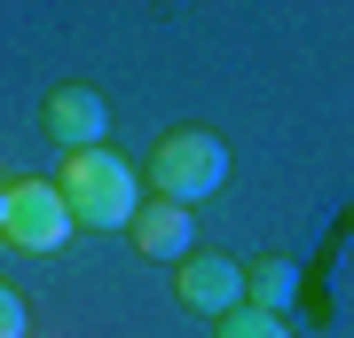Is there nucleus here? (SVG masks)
<instances>
[{"label": "nucleus", "mask_w": 354, "mask_h": 338, "mask_svg": "<svg viewBox=\"0 0 354 338\" xmlns=\"http://www.w3.org/2000/svg\"><path fill=\"white\" fill-rule=\"evenodd\" d=\"M213 338H291V330H283V314H268V307H236Z\"/></svg>", "instance_id": "obj_8"}, {"label": "nucleus", "mask_w": 354, "mask_h": 338, "mask_svg": "<svg viewBox=\"0 0 354 338\" xmlns=\"http://www.w3.org/2000/svg\"><path fill=\"white\" fill-rule=\"evenodd\" d=\"M142 181H150V197H165V205H205V197H221V181H228V142L213 126H174L150 150Z\"/></svg>", "instance_id": "obj_2"}, {"label": "nucleus", "mask_w": 354, "mask_h": 338, "mask_svg": "<svg viewBox=\"0 0 354 338\" xmlns=\"http://www.w3.org/2000/svg\"><path fill=\"white\" fill-rule=\"evenodd\" d=\"M291 291H299V260H283V252H276V260H260V267H252V307L283 314Z\"/></svg>", "instance_id": "obj_7"}, {"label": "nucleus", "mask_w": 354, "mask_h": 338, "mask_svg": "<svg viewBox=\"0 0 354 338\" xmlns=\"http://www.w3.org/2000/svg\"><path fill=\"white\" fill-rule=\"evenodd\" d=\"M127 244L142 252V260L181 267V260H197V220H189V205H165V197H150V205H142V220L127 228Z\"/></svg>", "instance_id": "obj_6"}, {"label": "nucleus", "mask_w": 354, "mask_h": 338, "mask_svg": "<svg viewBox=\"0 0 354 338\" xmlns=\"http://www.w3.org/2000/svg\"><path fill=\"white\" fill-rule=\"evenodd\" d=\"M55 189H64V205H71L79 228H134V220H142V173H134L118 150H79V158H64Z\"/></svg>", "instance_id": "obj_1"}, {"label": "nucleus", "mask_w": 354, "mask_h": 338, "mask_svg": "<svg viewBox=\"0 0 354 338\" xmlns=\"http://www.w3.org/2000/svg\"><path fill=\"white\" fill-rule=\"evenodd\" d=\"M39 118H48V134L64 142V158H79V150H102V134H111V102H102L95 87H55Z\"/></svg>", "instance_id": "obj_5"}, {"label": "nucleus", "mask_w": 354, "mask_h": 338, "mask_svg": "<svg viewBox=\"0 0 354 338\" xmlns=\"http://www.w3.org/2000/svg\"><path fill=\"white\" fill-rule=\"evenodd\" d=\"M71 205H64V189L55 181H32V173H16L8 189H0V236H8L16 252H55L71 236Z\"/></svg>", "instance_id": "obj_3"}, {"label": "nucleus", "mask_w": 354, "mask_h": 338, "mask_svg": "<svg viewBox=\"0 0 354 338\" xmlns=\"http://www.w3.org/2000/svg\"><path fill=\"white\" fill-rule=\"evenodd\" d=\"M174 299L189 314H213V323H228L236 307H252V267L221 260V252H197V260L174 267Z\"/></svg>", "instance_id": "obj_4"}, {"label": "nucleus", "mask_w": 354, "mask_h": 338, "mask_svg": "<svg viewBox=\"0 0 354 338\" xmlns=\"http://www.w3.org/2000/svg\"><path fill=\"white\" fill-rule=\"evenodd\" d=\"M0 338H32V307H24V291H0Z\"/></svg>", "instance_id": "obj_9"}]
</instances>
